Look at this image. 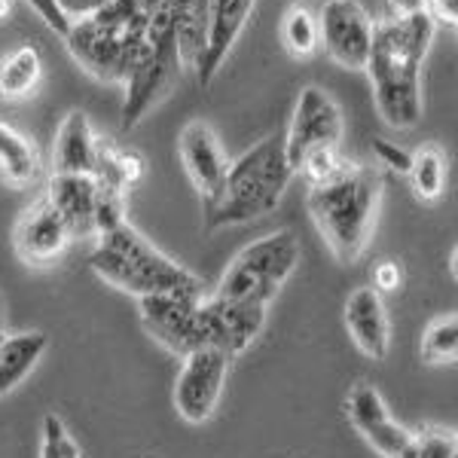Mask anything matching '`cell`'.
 I'll return each instance as SVG.
<instances>
[{
	"instance_id": "31",
	"label": "cell",
	"mask_w": 458,
	"mask_h": 458,
	"mask_svg": "<svg viewBox=\"0 0 458 458\" xmlns=\"http://www.w3.org/2000/svg\"><path fill=\"white\" fill-rule=\"evenodd\" d=\"M343 162L345 159L339 157V147H334V150H315L300 162L297 172L306 177L309 187H315V183H324L327 177H334L343 168Z\"/></svg>"
},
{
	"instance_id": "28",
	"label": "cell",
	"mask_w": 458,
	"mask_h": 458,
	"mask_svg": "<svg viewBox=\"0 0 458 458\" xmlns=\"http://www.w3.org/2000/svg\"><path fill=\"white\" fill-rule=\"evenodd\" d=\"M120 224H125V193L98 183V196H95V235H105Z\"/></svg>"
},
{
	"instance_id": "34",
	"label": "cell",
	"mask_w": 458,
	"mask_h": 458,
	"mask_svg": "<svg viewBox=\"0 0 458 458\" xmlns=\"http://www.w3.org/2000/svg\"><path fill=\"white\" fill-rule=\"evenodd\" d=\"M425 13L434 19V25H458V0H425Z\"/></svg>"
},
{
	"instance_id": "19",
	"label": "cell",
	"mask_w": 458,
	"mask_h": 458,
	"mask_svg": "<svg viewBox=\"0 0 458 458\" xmlns=\"http://www.w3.org/2000/svg\"><path fill=\"white\" fill-rule=\"evenodd\" d=\"M98 157V138L83 110H71L58 125L53 165L55 174H92Z\"/></svg>"
},
{
	"instance_id": "35",
	"label": "cell",
	"mask_w": 458,
	"mask_h": 458,
	"mask_svg": "<svg viewBox=\"0 0 458 458\" xmlns=\"http://www.w3.org/2000/svg\"><path fill=\"white\" fill-rule=\"evenodd\" d=\"M373 291H397L401 287V269H397V263L391 260H382L379 266L373 269Z\"/></svg>"
},
{
	"instance_id": "9",
	"label": "cell",
	"mask_w": 458,
	"mask_h": 458,
	"mask_svg": "<svg viewBox=\"0 0 458 458\" xmlns=\"http://www.w3.org/2000/svg\"><path fill=\"white\" fill-rule=\"evenodd\" d=\"M343 110L324 89L306 86L293 107L291 125L284 131V153L297 174L300 162L315 150H334L343 141Z\"/></svg>"
},
{
	"instance_id": "24",
	"label": "cell",
	"mask_w": 458,
	"mask_h": 458,
	"mask_svg": "<svg viewBox=\"0 0 458 458\" xmlns=\"http://www.w3.org/2000/svg\"><path fill=\"white\" fill-rule=\"evenodd\" d=\"M144 172H147L144 159L138 157L135 150H123V147H116V144L98 141V157H95L92 177L101 183V187L129 193V190L144 177Z\"/></svg>"
},
{
	"instance_id": "6",
	"label": "cell",
	"mask_w": 458,
	"mask_h": 458,
	"mask_svg": "<svg viewBox=\"0 0 458 458\" xmlns=\"http://www.w3.org/2000/svg\"><path fill=\"white\" fill-rule=\"evenodd\" d=\"M147 10V43L138 55L135 68L125 80L123 101V129H135L168 95L174 80L181 77V58H177L174 25L165 0H144Z\"/></svg>"
},
{
	"instance_id": "20",
	"label": "cell",
	"mask_w": 458,
	"mask_h": 458,
	"mask_svg": "<svg viewBox=\"0 0 458 458\" xmlns=\"http://www.w3.org/2000/svg\"><path fill=\"white\" fill-rule=\"evenodd\" d=\"M174 25L177 58L183 73L199 68V58L205 53V34H208V6L211 0H165Z\"/></svg>"
},
{
	"instance_id": "11",
	"label": "cell",
	"mask_w": 458,
	"mask_h": 458,
	"mask_svg": "<svg viewBox=\"0 0 458 458\" xmlns=\"http://www.w3.org/2000/svg\"><path fill=\"white\" fill-rule=\"evenodd\" d=\"M229 360L233 358L220 349H199L183 358V367L174 382V406L187 422L202 425L217 410Z\"/></svg>"
},
{
	"instance_id": "8",
	"label": "cell",
	"mask_w": 458,
	"mask_h": 458,
	"mask_svg": "<svg viewBox=\"0 0 458 458\" xmlns=\"http://www.w3.org/2000/svg\"><path fill=\"white\" fill-rule=\"evenodd\" d=\"M202 293L183 291L138 297L144 330L177 358L208 349V336H205L202 324Z\"/></svg>"
},
{
	"instance_id": "23",
	"label": "cell",
	"mask_w": 458,
	"mask_h": 458,
	"mask_svg": "<svg viewBox=\"0 0 458 458\" xmlns=\"http://www.w3.org/2000/svg\"><path fill=\"white\" fill-rule=\"evenodd\" d=\"M0 174L13 187H28L40 174V153L31 138H25L10 123H0Z\"/></svg>"
},
{
	"instance_id": "5",
	"label": "cell",
	"mask_w": 458,
	"mask_h": 458,
	"mask_svg": "<svg viewBox=\"0 0 458 458\" xmlns=\"http://www.w3.org/2000/svg\"><path fill=\"white\" fill-rule=\"evenodd\" d=\"M89 266L101 282L120 287L135 297H150V293H202V282L172 257H165L159 248L138 233L125 220L110 233L98 235V245L89 254Z\"/></svg>"
},
{
	"instance_id": "15",
	"label": "cell",
	"mask_w": 458,
	"mask_h": 458,
	"mask_svg": "<svg viewBox=\"0 0 458 458\" xmlns=\"http://www.w3.org/2000/svg\"><path fill=\"white\" fill-rule=\"evenodd\" d=\"M177 150H181L183 172H187L190 183L196 187V193L202 199L217 193L220 181H224L229 168V159L211 125L202 120L187 123L181 131V141H177Z\"/></svg>"
},
{
	"instance_id": "25",
	"label": "cell",
	"mask_w": 458,
	"mask_h": 458,
	"mask_svg": "<svg viewBox=\"0 0 458 458\" xmlns=\"http://www.w3.org/2000/svg\"><path fill=\"white\" fill-rule=\"evenodd\" d=\"M410 183L422 202H437L446 187V159L437 147H425V150L412 153L410 162Z\"/></svg>"
},
{
	"instance_id": "16",
	"label": "cell",
	"mask_w": 458,
	"mask_h": 458,
	"mask_svg": "<svg viewBox=\"0 0 458 458\" xmlns=\"http://www.w3.org/2000/svg\"><path fill=\"white\" fill-rule=\"evenodd\" d=\"M257 0H211L208 6V34H205V53L199 58V68L193 71L199 86H211L217 71L224 68L229 49L245 31L248 16Z\"/></svg>"
},
{
	"instance_id": "33",
	"label": "cell",
	"mask_w": 458,
	"mask_h": 458,
	"mask_svg": "<svg viewBox=\"0 0 458 458\" xmlns=\"http://www.w3.org/2000/svg\"><path fill=\"white\" fill-rule=\"evenodd\" d=\"M28 6L40 16L43 21H47V28L49 31H55L58 37H68V31H71V19L64 16L62 13V6H58V0H25Z\"/></svg>"
},
{
	"instance_id": "30",
	"label": "cell",
	"mask_w": 458,
	"mask_h": 458,
	"mask_svg": "<svg viewBox=\"0 0 458 458\" xmlns=\"http://www.w3.org/2000/svg\"><path fill=\"white\" fill-rule=\"evenodd\" d=\"M401 458H458L455 453V437L446 431H428V434H412L410 446Z\"/></svg>"
},
{
	"instance_id": "1",
	"label": "cell",
	"mask_w": 458,
	"mask_h": 458,
	"mask_svg": "<svg viewBox=\"0 0 458 458\" xmlns=\"http://www.w3.org/2000/svg\"><path fill=\"white\" fill-rule=\"evenodd\" d=\"M434 34L437 25L425 10L391 13L376 21L364 71L373 86L376 110L391 129H412L422 120V64Z\"/></svg>"
},
{
	"instance_id": "17",
	"label": "cell",
	"mask_w": 458,
	"mask_h": 458,
	"mask_svg": "<svg viewBox=\"0 0 458 458\" xmlns=\"http://www.w3.org/2000/svg\"><path fill=\"white\" fill-rule=\"evenodd\" d=\"M95 196H98V181L92 174H53L49 181L47 202L71 229V239L95 235Z\"/></svg>"
},
{
	"instance_id": "21",
	"label": "cell",
	"mask_w": 458,
	"mask_h": 458,
	"mask_svg": "<svg viewBox=\"0 0 458 458\" xmlns=\"http://www.w3.org/2000/svg\"><path fill=\"white\" fill-rule=\"evenodd\" d=\"M49 339L40 330L13 334L0 339V397L13 391L37 367V360L47 354Z\"/></svg>"
},
{
	"instance_id": "39",
	"label": "cell",
	"mask_w": 458,
	"mask_h": 458,
	"mask_svg": "<svg viewBox=\"0 0 458 458\" xmlns=\"http://www.w3.org/2000/svg\"><path fill=\"white\" fill-rule=\"evenodd\" d=\"M0 336H4V318H0Z\"/></svg>"
},
{
	"instance_id": "4",
	"label": "cell",
	"mask_w": 458,
	"mask_h": 458,
	"mask_svg": "<svg viewBox=\"0 0 458 458\" xmlns=\"http://www.w3.org/2000/svg\"><path fill=\"white\" fill-rule=\"evenodd\" d=\"M68 53L101 83H125L147 43L144 0H110L92 16L71 21Z\"/></svg>"
},
{
	"instance_id": "27",
	"label": "cell",
	"mask_w": 458,
	"mask_h": 458,
	"mask_svg": "<svg viewBox=\"0 0 458 458\" xmlns=\"http://www.w3.org/2000/svg\"><path fill=\"white\" fill-rule=\"evenodd\" d=\"M458 354V318L446 315L440 321H434L422 336V358L431 364H443V360H455Z\"/></svg>"
},
{
	"instance_id": "10",
	"label": "cell",
	"mask_w": 458,
	"mask_h": 458,
	"mask_svg": "<svg viewBox=\"0 0 458 458\" xmlns=\"http://www.w3.org/2000/svg\"><path fill=\"white\" fill-rule=\"evenodd\" d=\"M376 21L360 0H324L318 13V37L334 64L345 71H364L373 47Z\"/></svg>"
},
{
	"instance_id": "14",
	"label": "cell",
	"mask_w": 458,
	"mask_h": 458,
	"mask_svg": "<svg viewBox=\"0 0 458 458\" xmlns=\"http://www.w3.org/2000/svg\"><path fill=\"white\" fill-rule=\"evenodd\" d=\"M349 419H352V425L367 437V443H373V449H379L386 458H401L412 440V434L391 419V412H388V406L382 401L379 391L373 386H367V382H358V386L352 388Z\"/></svg>"
},
{
	"instance_id": "37",
	"label": "cell",
	"mask_w": 458,
	"mask_h": 458,
	"mask_svg": "<svg viewBox=\"0 0 458 458\" xmlns=\"http://www.w3.org/2000/svg\"><path fill=\"white\" fill-rule=\"evenodd\" d=\"M391 13H416L425 10V0H388Z\"/></svg>"
},
{
	"instance_id": "13",
	"label": "cell",
	"mask_w": 458,
	"mask_h": 458,
	"mask_svg": "<svg viewBox=\"0 0 458 458\" xmlns=\"http://www.w3.org/2000/svg\"><path fill=\"white\" fill-rule=\"evenodd\" d=\"M13 242H16V254L28 266H47L64 254V248L71 242V229L64 226L58 211L43 196L40 202L21 211Z\"/></svg>"
},
{
	"instance_id": "18",
	"label": "cell",
	"mask_w": 458,
	"mask_h": 458,
	"mask_svg": "<svg viewBox=\"0 0 458 458\" xmlns=\"http://www.w3.org/2000/svg\"><path fill=\"white\" fill-rule=\"evenodd\" d=\"M345 327L358 349L373 360H382L388 354L391 336H388V315L382 293L373 287H358L345 302Z\"/></svg>"
},
{
	"instance_id": "22",
	"label": "cell",
	"mask_w": 458,
	"mask_h": 458,
	"mask_svg": "<svg viewBox=\"0 0 458 458\" xmlns=\"http://www.w3.org/2000/svg\"><path fill=\"white\" fill-rule=\"evenodd\" d=\"M43 80V55L31 43L10 49L0 58V101H25Z\"/></svg>"
},
{
	"instance_id": "26",
	"label": "cell",
	"mask_w": 458,
	"mask_h": 458,
	"mask_svg": "<svg viewBox=\"0 0 458 458\" xmlns=\"http://www.w3.org/2000/svg\"><path fill=\"white\" fill-rule=\"evenodd\" d=\"M282 40L284 49L293 58H312L321 49V37H318V16L306 6H291L282 21Z\"/></svg>"
},
{
	"instance_id": "29",
	"label": "cell",
	"mask_w": 458,
	"mask_h": 458,
	"mask_svg": "<svg viewBox=\"0 0 458 458\" xmlns=\"http://www.w3.org/2000/svg\"><path fill=\"white\" fill-rule=\"evenodd\" d=\"M40 458H80V446L73 443L62 419L55 412H49L43 419V446H40Z\"/></svg>"
},
{
	"instance_id": "36",
	"label": "cell",
	"mask_w": 458,
	"mask_h": 458,
	"mask_svg": "<svg viewBox=\"0 0 458 458\" xmlns=\"http://www.w3.org/2000/svg\"><path fill=\"white\" fill-rule=\"evenodd\" d=\"M105 4H110V0H58L62 13H64V16H68L71 21L92 16V13H95V10H101Z\"/></svg>"
},
{
	"instance_id": "3",
	"label": "cell",
	"mask_w": 458,
	"mask_h": 458,
	"mask_svg": "<svg viewBox=\"0 0 458 458\" xmlns=\"http://www.w3.org/2000/svg\"><path fill=\"white\" fill-rule=\"evenodd\" d=\"M382 199V177L370 165L343 162V168L324 183L309 187V214L318 233L339 263H354L370 242L376 211Z\"/></svg>"
},
{
	"instance_id": "32",
	"label": "cell",
	"mask_w": 458,
	"mask_h": 458,
	"mask_svg": "<svg viewBox=\"0 0 458 458\" xmlns=\"http://www.w3.org/2000/svg\"><path fill=\"white\" fill-rule=\"evenodd\" d=\"M373 153L379 159V165L391 168L397 174H410V162H412V153H406L403 147L386 141V138H376L373 141Z\"/></svg>"
},
{
	"instance_id": "7",
	"label": "cell",
	"mask_w": 458,
	"mask_h": 458,
	"mask_svg": "<svg viewBox=\"0 0 458 458\" xmlns=\"http://www.w3.org/2000/svg\"><path fill=\"white\" fill-rule=\"evenodd\" d=\"M300 254L302 250L297 235L291 229H276V233L250 242V245H245L233 257L214 297L269 306L278 297L282 284L293 276Z\"/></svg>"
},
{
	"instance_id": "12",
	"label": "cell",
	"mask_w": 458,
	"mask_h": 458,
	"mask_svg": "<svg viewBox=\"0 0 458 458\" xmlns=\"http://www.w3.org/2000/svg\"><path fill=\"white\" fill-rule=\"evenodd\" d=\"M202 324L208 349H220L229 358L248 352L266 327V306L208 297L202 300Z\"/></svg>"
},
{
	"instance_id": "2",
	"label": "cell",
	"mask_w": 458,
	"mask_h": 458,
	"mask_svg": "<svg viewBox=\"0 0 458 458\" xmlns=\"http://www.w3.org/2000/svg\"><path fill=\"white\" fill-rule=\"evenodd\" d=\"M293 181V168L284 153V135H266L250 150L229 162L217 193L202 199L205 226H245L278 208L284 190Z\"/></svg>"
},
{
	"instance_id": "38",
	"label": "cell",
	"mask_w": 458,
	"mask_h": 458,
	"mask_svg": "<svg viewBox=\"0 0 458 458\" xmlns=\"http://www.w3.org/2000/svg\"><path fill=\"white\" fill-rule=\"evenodd\" d=\"M10 13H13V0H0V21H6Z\"/></svg>"
}]
</instances>
